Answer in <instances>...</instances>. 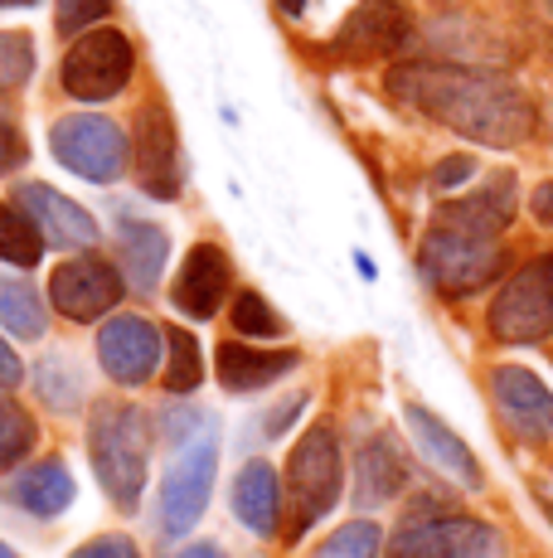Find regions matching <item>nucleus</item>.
<instances>
[{"mask_svg": "<svg viewBox=\"0 0 553 558\" xmlns=\"http://www.w3.org/2000/svg\"><path fill=\"white\" fill-rule=\"evenodd\" d=\"M136 175H142V190L151 199H175L180 185H185V170H180V136L175 122L161 102H146L142 117H136Z\"/></svg>", "mask_w": 553, "mask_h": 558, "instance_id": "f8f14e48", "label": "nucleus"}, {"mask_svg": "<svg viewBox=\"0 0 553 558\" xmlns=\"http://www.w3.org/2000/svg\"><path fill=\"white\" fill-rule=\"evenodd\" d=\"M108 15H112V0H59V10H54L59 35H88Z\"/></svg>", "mask_w": 553, "mask_h": 558, "instance_id": "2f4dec72", "label": "nucleus"}, {"mask_svg": "<svg viewBox=\"0 0 553 558\" xmlns=\"http://www.w3.org/2000/svg\"><path fill=\"white\" fill-rule=\"evenodd\" d=\"M549 10H553V0H549Z\"/></svg>", "mask_w": 553, "mask_h": 558, "instance_id": "37998d69", "label": "nucleus"}, {"mask_svg": "<svg viewBox=\"0 0 553 558\" xmlns=\"http://www.w3.org/2000/svg\"><path fill=\"white\" fill-rule=\"evenodd\" d=\"M0 558H20L15 549H10V544H0Z\"/></svg>", "mask_w": 553, "mask_h": 558, "instance_id": "a19ab883", "label": "nucleus"}, {"mask_svg": "<svg viewBox=\"0 0 553 558\" xmlns=\"http://www.w3.org/2000/svg\"><path fill=\"white\" fill-rule=\"evenodd\" d=\"M509 214H515V180L495 175L491 185H481L476 195L442 204L438 223L442 229H456V233H471V239H500V229L509 223Z\"/></svg>", "mask_w": 553, "mask_h": 558, "instance_id": "f3484780", "label": "nucleus"}, {"mask_svg": "<svg viewBox=\"0 0 553 558\" xmlns=\"http://www.w3.org/2000/svg\"><path fill=\"white\" fill-rule=\"evenodd\" d=\"M15 204L35 219V229L45 233V243H54V248H93L98 243V223H93V214L83 209V204H73L69 195H59V190L49 185H20L15 190Z\"/></svg>", "mask_w": 553, "mask_h": 558, "instance_id": "2eb2a0df", "label": "nucleus"}, {"mask_svg": "<svg viewBox=\"0 0 553 558\" xmlns=\"http://www.w3.org/2000/svg\"><path fill=\"white\" fill-rule=\"evenodd\" d=\"M165 233L156 229V223H142V219H122V229H116V263H122L126 282L136 287V292H156V282H161V267H165Z\"/></svg>", "mask_w": 553, "mask_h": 558, "instance_id": "4be33fe9", "label": "nucleus"}, {"mask_svg": "<svg viewBox=\"0 0 553 558\" xmlns=\"http://www.w3.org/2000/svg\"><path fill=\"white\" fill-rule=\"evenodd\" d=\"M0 326L10 330V336L20 340H39L49 326L45 316V302H39V292L25 282V277H5L0 272Z\"/></svg>", "mask_w": 553, "mask_h": 558, "instance_id": "b1692460", "label": "nucleus"}, {"mask_svg": "<svg viewBox=\"0 0 553 558\" xmlns=\"http://www.w3.org/2000/svg\"><path fill=\"white\" fill-rule=\"evenodd\" d=\"M529 214H534L539 223H549V229H553V180H544V185L534 190V199H529Z\"/></svg>", "mask_w": 553, "mask_h": 558, "instance_id": "e433bc0d", "label": "nucleus"}, {"mask_svg": "<svg viewBox=\"0 0 553 558\" xmlns=\"http://www.w3.org/2000/svg\"><path fill=\"white\" fill-rule=\"evenodd\" d=\"M296 408H306V399H292V403H282V408H276V413H272V423H268V437H276L286 423H292V413H296Z\"/></svg>", "mask_w": 553, "mask_h": 558, "instance_id": "4c0bfd02", "label": "nucleus"}, {"mask_svg": "<svg viewBox=\"0 0 553 558\" xmlns=\"http://www.w3.org/2000/svg\"><path fill=\"white\" fill-rule=\"evenodd\" d=\"M175 558H229L219 549V544H189V549H180Z\"/></svg>", "mask_w": 553, "mask_h": 558, "instance_id": "58836bf2", "label": "nucleus"}, {"mask_svg": "<svg viewBox=\"0 0 553 558\" xmlns=\"http://www.w3.org/2000/svg\"><path fill=\"white\" fill-rule=\"evenodd\" d=\"M132 69H136V49L122 29L112 25H98L88 35L73 39V49L63 53V93L78 102H108L116 93L132 83Z\"/></svg>", "mask_w": 553, "mask_h": 558, "instance_id": "423d86ee", "label": "nucleus"}, {"mask_svg": "<svg viewBox=\"0 0 553 558\" xmlns=\"http://www.w3.org/2000/svg\"><path fill=\"white\" fill-rule=\"evenodd\" d=\"M233 330H238V336H253V340H276L286 326L258 292H243L238 302H233Z\"/></svg>", "mask_w": 553, "mask_h": 558, "instance_id": "7c9ffc66", "label": "nucleus"}, {"mask_svg": "<svg viewBox=\"0 0 553 558\" xmlns=\"http://www.w3.org/2000/svg\"><path fill=\"white\" fill-rule=\"evenodd\" d=\"M286 500H292V539L306 534L340 500V442L325 423L306 427L286 461Z\"/></svg>", "mask_w": 553, "mask_h": 558, "instance_id": "20e7f679", "label": "nucleus"}, {"mask_svg": "<svg viewBox=\"0 0 553 558\" xmlns=\"http://www.w3.org/2000/svg\"><path fill=\"white\" fill-rule=\"evenodd\" d=\"M25 379V369H20V360H15V350L0 340V389H15V384Z\"/></svg>", "mask_w": 553, "mask_h": 558, "instance_id": "c9c22d12", "label": "nucleus"}, {"mask_svg": "<svg viewBox=\"0 0 553 558\" xmlns=\"http://www.w3.org/2000/svg\"><path fill=\"white\" fill-rule=\"evenodd\" d=\"M73 558H142V554H136V544L126 539V534H102V539L83 544Z\"/></svg>", "mask_w": 553, "mask_h": 558, "instance_id": "72a5a7b5", "label": "nucleus"}, {"mask_svg": "<svg viewBox=\"0 0 553 558\" xmlns=\"http://www.w3.org/2000/svg\"><path fill=\"white\" fill-rule=\"evenodd\" d=\"M49 146H54L63 170L93 180V185H112L126 170V160H132V142H126L122 126L108 122V117H93V112L59 117L54 132H49Z\"/></svg>", "mask_w": 553, "mask_h": 558, "instance_id": "1a4fd4ad", "label": "nucleus"}, {"mask_svg": "<svg viewBox=\"0 0 553 558\" xmlns=\"http://www.w3.org/2000/svg\"><path fill=\"white\" fill-rule=\"evenodd\" d=\"M292 369H296V350H253L248 340H223L219 345V384L229 393L268 389Z\"/></svg>", "mask_w": 553, "mask_h": 558, "instance_id": "6ab92c4d", "label": "nucleus"}, {"mask_svg": "<svg viewBox=\"0 0 553 558\" xmlns=\"http://www.w3.org/2000/svg\"><path fill=\"white\" fill-rule=\"evenodd\" d=\"M10 500H15L20 510H29V514H39V520H54V514H63L73 506V476H69V466L63 461H39V466H29V471H20L15 481H10V490H5Z\"/></svg>", "mask_w": 553, "mask_h": 558, "instance_id": "5701e85b", "label": "nucleus"}, {"mask_svg": "<svg viewBox=\"0 0 553 558\" xmlns=\"http://www.w3.org/2000/svg\"><path fill=\"white\" fill-rule=\"evenodd\" d=\"M25 156H29L25 132H20V122L0 107V175H5V170H20L25 166Z\"/></svg>", "mask_w": 553, "mask_h": 558, "instance_id": "473e14b6", "label": "nucleus"}, {"mask_svg": "<svg viewBox=\"0 0 553 558\" xmlns=\"http://www.w3.org/2000/svg\"><path fill=\"white\" fill-rule=\"evenodd\" d=\"M29 452H35V417L20 403L0 399V466H15Z\"/></svg>", "mask_w": 553, "mask_h": 558, "instance_id": "bb28decb", "label": "nucleus"}, {"mask_svg": "<svg viewBox=\"0 0 553 558\" xmlns=\"http://www.w3.org/2000/svg\"><path fill=\"white\" fill-rule=\"evenodd\" d=\"M389 558H505V539L471 514L418 510L398 524Z\"/></svg>", "mask_w": 553, "mask_h": 558, "instance_id": "6e6552de", "label": "nucleus"}, {"mask_svg": "<svg viewBox=\"0 0 553 558\" xmlns=\"http://www.w3.org/2000/svg\"><path fill=\"white\" fill-rule=\"evenodd\" d=\"M126 282H122V267H112L108 257H73L63 263L54 277H49V302H54L69 320H98L122 302Z\"/></svg>", "mask_w": 553, "mask_h": 558, "instance_id": "9b49d317", "label": "nucleus"}, {"mask_svg": "<svg viewBox=\"0 0 553 558\" xmlns=\"http://www.w3.org/2000/svg\"><path fill=\"white\" fill-rule=\"evenodd\" d=\"M403 481H408V466H403L398 442L389 433L369 437L365 452L355 461V500L359 506H384V500H393L403 490Z\"/></svg>", "mask_w": 553, "mask_h": 558, "instance_id": "412c9836", "label": "nucleus"}, {"mask_svg": "<svg viewBox=\"0 0 553 558\" xmlns=\"http://www.w3.org/2000/svg\"><path fill=\"white\" fill-rule=\"evenodd\" d=\"M306 5H311V0H282V10H286V15H302Z\"/></svg>", "mask_w": 553, "mask_h": 558, "instance_id": "ea45409f", "label": "nucleus"}, {"mask_svg": "<svg viewBox=\"0 0 553 558\" xmlns=\"http://www.w3.org/2000/svg\"><path fill=\"white\" fill-rule=\"evenodd\" d=\"M476 175V160L471 156H446L438 170H432V185L438 190H456L462 180H471Z\"/></svg>", "mask_w": 553, "mask_h": 558, "instance_id": "f704fd0d", "label": "nucleus"}, {"mask_svg": "<svg viewBox=\"0 0 553 558\" xmlns=\"http://www.w3.org/2000/svg\"><path fill=\"white\" fill-rule=\"evenodd\" d=\"M418 267L438 292L471 296V292H481L491 277H500L505 248H500L495 239H471V233H456V229L432 223L428 239H422V248H418Z\"/></svg>", "mask_w": 553, "mask_h": 558, "instance_id": "39448f33", "label": "nucleus"}, {"mask_svg": "<svg viewBox=\"0 0 553 558\" xmlns=\"http://www.w3.org/2000/svg\"><path fill=\"white\" fill-rule=\"evenodd\" d=\"M491 336L500 345H539L553 336V253L525 263L491 302Z\"/></svg>", "mask_w": 553, "mask_h": 558, "instance_id": "0eeeda50", "label": "nucleus"}, {"mask_svg": "<svg viewBox=\"0 0 553 558\" xmlns=\"http://www.w3.org/2000/svg\"><path fill=\"white\" fill-rule=\"evenodd\" d=\"M233 514L248 524L253 534L272 539L276 524H282V486H276V471L268 461H248L233 481Z\"/></svg>", "mask_w": 553, "mask_h": 558, "instance_id": "aec40b11", "label": "nucleus"}, {"mask_svg": "<svg viewBox=\"0 0 553 558\" xmlns=\"http://www.w3.org/2000/svg\"><path fill=\"white\" fill-rule=\"evenodd\" d=\"M491 399L515 437H525V442H549L553 437V393L529 369L500 364L491 374Z\"/></svg>", "mask_w": 553, "mask_h": 558, "instance_id": "4468645a", "label": "nucleus"}, {"mask_svg": "<svg viewBox=\"0 0 553 558\" xmlns=\"http://www.w3.org/2000/svg\"><path fill=\"white\" fill-rule=\"evenodd\" d=\"M165 433L175 442V457L161 481V539H185L199 524L219 476V427L205 408L195 413H165Z\"/></svg>", "mask_w": 553, "mask_h": 558, "instance_id": "f03ea898", "label": "nucleus"}, {"mask_svg": "<svg viewBox=\"0 0 553 558\" xmlns=\"http://www.w3.org/2000/svg\"><path fill=\"white\" fill-rule=\"evenodd\" d=\"M229 277H233L229 253L214 248V243H195L185 257V267H180V277H175L170 302L185 311L189 320H209L223 296H229Z\"/></svg>", "mask_w": 553, "mask_h": 558, "instance_id": "dca6fc26", "label": "nucleus"}, {"mask_svg": "<svg viewBox=\"0 0 553 558\" xmlns=\"http://www.w3.org/2000/svg\"><path fill=\"white\" fill-rule=\"evenodd\" d=\"M0 5H35V0H0Z\"/></svg>", "mask_w": 553, "mask_h": 558, "instance_id": "79ce46f5", "label": "nucleus"}, {"mask_svg": "<svg viewBox=\"0 0 553 558\" xmlns=\"http://www.w3.org/2000/svg\"><path fill=\"white\" fill-rule=\"evenodd\" d=\"M165 389L170 393H195L205 379V360H199V340L189 330H165Z\"/></svg>", "mask_w": 553, "mask_h": 558, "instance_id": "a878e982", "label": "nucleus"}, {"mask_svg": "<svg viewBox=\"0 0 553 558\" xmlns=\"http://www.w3.org/2000/svg\"><path fill=\"white\" fill-rule=\"evenodd\" d=\"M165 330L146 316H112L98 336V360L116 384H146L161 364Z\"/></svg>", "mask_w": 553, "mask_h": 558, "instance_id": "ddd939ff", "label": "nucleus"}, {"mask_svg": "<svg viewBox=\"0 0 553 558\" xmlns=\"http://www.w3.org/2000/svg\"><path fill=\"white\" fill-rule=\"evenodd\" d=\"M35 389L45 393L54 408H73L83 399V384H78V364H69V360H59V355H49V360H39L35 364Z\"/></svg>", "mask_w": 553, "mask_h": 558, "instance_id": "c85d7f7f", "label": "nucleus"}, {"mask_svg": "<svg viewBox=\"0 0 553 558\" xmlns=\"http://www.w3.org/2000/svg\"><path fill=\"white\" fill-rule=\"evenodd\" d=\"M39 253H45V233L35 229V219L20 204H0V263L35 267Z\"/></svg>", "mask_w": 553, "mask_h": 558, "instance_id": "393cba45", "label": "nucleus"}, {"mask_svg": "<svg viewBox=\"0 0 553 558\" xmlns=\"http://www.w3.org/2000/svg\"><path fill=\"white\" fill-rule=\"evenodd\" d=\"M413 39V10L403 0H359L349 10V20L340 25L331 53L349 63H369V59H389Z\"/></svg>", "mask_w": 553, "mask_h": 558, "instance_id": "9d476101", "label": "nucleus"}, {"mask_svg": "<svg viewBox=\"0 0 553 558\" xmlns=\"http://www.w3.org/2000/svg\"><path fill=\"white\" fill-rule=\"evenodd\" d=\"M379 544H384L379 524L355 520V524H345V530H335L311 558H379Z\"/></svg>", "mask_w": 553, "mask_h": 558, "instance_id": "c756f323", "label": "nucleus"}, {"mask_svg": "<svg viewBox=\"0 0 553 558\" xmlns=\"http://www.w3.org/2000/svg\"><path fill=\"white\" fill-rule=\"evenodd\" d=\"M403 423H408L413 442H418V452L428 457L432 466L446 471V476H456V481H462V486H481V466H476L471 447H466L462 437H456L452 427L442 423V417H432L428 408L408 403V408H403Z\"/></svg>", "mask_w": 553, "mask_h": 558, "instance_id": "a211bd4d", "label": "nucleus"}, {"mask_svg": "<svg viewBox=\"0 0 553 558\" xmlns=\"http://www.w3.org/2000/svg\"><path fill=\"white\" fill-rule=\"evenodd\" d=\"M35 39L25 35V29H0V93L20 88V83H29V73H35Z\"/></svg>", "mask_w": 553, "mask_h": 558, "instance_id": "cd10ccee", "label": "nucleus"}, {"mask_svg": "<svg viewBox=\"0 0 553 558\" xmlns=\"http://www.w3.org/2000/svg\"><path fill=\"white\" fill-rule=\"evenodd\" d=\"M88 452L102 490L116 510H136L146 496V457H151V423L132 403H102L88 427Z\"/></svg>", "mask_w": 553, "mask_h": 558, "instance_id": "7ed1b4c3", "label": "nucleus"}, {"mask_svg": "<svg viewBox=\"0 0 553 558\" xmlns=\"http://www.w3.org/2000/svg\"><path fill=\"white\" fill-rule=\"evenodd\" d=\"M389 93L418 107L422 117L452 126L456 136L481 146H519L534 136V102L509 78L486 69H456V63H398L389 73Z\"/></svg>", "mask_w": 553, "mask_h": 558, "instance_id": "f257e3e1", "label": "nucleus"}]
</instances>
